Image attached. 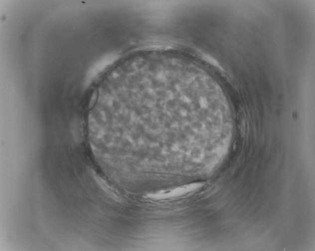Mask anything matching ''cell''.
Returning a JSON list of instances; mask_svg holds the SVG:
<instances>
[{
	"mask_svg": "<svg viewBox=\"0 0 315 251\" xmlns=\"http://www.w3.org/2000/svg\"><path fill=\"white\" fill-rule=\"evenodd\" d=\"M204 185L203 182L186 184L171 189L149 193L145 197L152 200L162 201L178 198L198 191Z\"/></svg>",
	"mask_w": 315,
	"mask_h": 251,
	"instance_id": "obj_1",
	"label": "cell"
},
{
	"mask_svg": "<svg viewBox=\"0 0 315 251\" xmlns=\"http://www.w3.org/2000/svg\"><path fill=\"white\" fill-rule=\"evenodd\" d=\"M94 178L96 180L98 184L101 187V188L111 197L114 199L116 200L120 201L121 198H120L119 194L117 191L114 189L111 186H110L102 178L97 175H94Z\"/></svg>",
	"mask_w": 315,
	"mask_h": 251,
	"instance_id": "obj_2",
	"label": "cell"
}]
</instances>
